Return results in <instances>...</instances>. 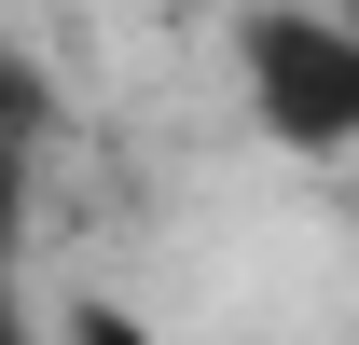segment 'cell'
I'll return each instance as SVG.
<instances>
[{"label":"cell","instance_id":"obj_1","mask_svg":"<svg viewBox=\"0 0 359 345\" xmlns=\"http://www.w3.org/2000/svg\"><path fill=\"white\" fill-rule=\"evenodd\" d=\"M235 83H249V125L276 152H359V28L332 0H249Z\"/></svg>","mask_w":359,"mask_h":345},{"label":"cell","instance_id":"obj_2","mask_svg":"<svg viewBox=\"0 0 359 345\" xmlns=\"http://www.w3.org/2000/svg\"><path fill=\"white\" fill-rule=\"evenodd\" d=\"M28 180H42V83L0 69V304H28L14 290V262H28Z\"/></svg>","mask_w":359,"mask_h":345},{"label":"cell","instance_id":"obj_3","mask_svg":"<svg viewBox=\"0 0 359 345\" xmlns=\"http://www.w3.org/2000/svg\"><path fill=\"white\" fill-rule=\"evenodd\" d=\"M69 345H152V332H125L111 304H69Z\"/></svg>","mask_w":359,"mask_h":345},{"label":"cell","instance_id":"obj_4","mask_svg":"<svg viewBox=\"0 0 359 345\" xmlns=\"http://www.w3.org/2000/svg\"><path fill=\"white\" fill-rule=\"evenodd\" d=\"M0 345H42V332H28V304H0Z\"/></svg>","mask_w":359,"mask_h":345},{"label":"cell","instance_id":"obj_5","mask_svg":"<svg viewBox=\"0 0 359 345\" xmlns=\"http://www.w3.org/2000/svg\"><path fill=\"white\" fill-rule=\"evenodd\" d=\"M332 14H346V28H359V0H332Z\"/></svg>","mask_w":359,"mask_h":345}]
</instances>
